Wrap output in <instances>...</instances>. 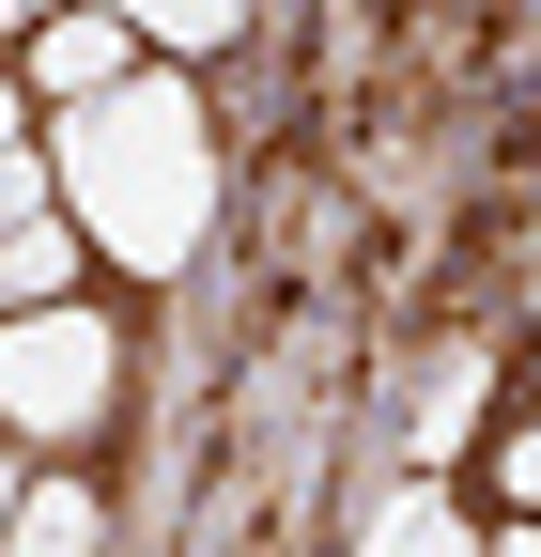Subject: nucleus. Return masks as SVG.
Instances as JSON below:
<instances>
[{
	"instance_id": "obj_1",
	"label": "nucleus",
	"mask_w": 541,
	"mask_h": 557,
	"mask_svg": "<svg viewBox=\"0 0 541 557\" xmlns=\"http://www.w3.org/2000/svg\"><path fill=\"white\" fill-rule=\"evenodd\" d=\"M47 171H62V218H78V248L171 278L201 248V218H217V156H201V94L171 78V62H140L109 109H62L47 124Z\"/></svg>"
},
{
	"instance_id": "obj_2",
	"label": "nucleus",
	"mask_w": 541,
	"mask_h": 557,
	"mask_svg": "<svg viewBox=\"0 0 541 557\" xmlns=\"http://www.w3.org/2000/svg\"><path fill=\"white\" fill-rule=\"evenodd\" d=\"M109 403H124L109 310H32V325H0V449H78Z\"/></svg>"
},
{
	"instance_id": "obj_3",
	"label": "nucleus",
	"mask_w": 541,
	"mask_h": 557,
	"mask_svg": "<svg viewBox=\"0 0 541 557\" xmlns=\"http://www.w3.org/2000/svg\"><path fill=\"white\" fill-rule=\"evenodd\" d=\"M140 78V16H32V109H109Z\"/></svg>"
},
{
	"instance_id": "obj_4",
	"label": "nucleus",
	"mask_w": 541,
	"mask_h": 557,
	"mask_svg": "<svg viewBox=\"0 0 541 557\" xmlns=\"http://www.w3.org/2000/svg\"><path fill=\"white\" fill-rule=\"evenodd\" d=\"M78 218H32L16 248H0V325H32V310H78Z\"/></svg>"
},
{
	"instance_id": "obj_5",
	"label": "nucleus",
	"mask_w": 541,
	"mask_h": 557,
	"mask_svg": "<svg viewBox=\"0 0 541 557\" xmlns=\"http://www.w3.org/2000/svg\"><path fill=\"white\" fill-rule=\"evenodd\" d=\"M356 557H495L480 527H464L433 480H402V496H372V527H356Z\"/></svg>"
},
{
	"instance_id": "obj_6",
	"label": "nucleus",
	"mask_w": 541,
	"mask_h": 557,
	"mask_svg": "<svg viewBox=\"0 0 541 557\" xmlns=\"http://www.w3.org/2000/svg\"><path fill=\"white\" fill-rule=\"evenodd\" d=\"M109 542V511L78 496V480H32V496H16V542H0V557H93Z\"/></svg>"
},
{
	"instance_id": "obj_7",
	"label": "nucleus",
	"mask_w": 541,
	"mask_h": 557,
	"mask_svg": "<svg viewBox=\"0 0 541 557\" xmlns=\"http://www.w3.org/2000/svg\"><path fill=\"white\" fill-rule=\"evenodd\" d=\"M248 16H232V0H140V62H171V78H186V62H217Z\"/></svg>"
},
{
	"instance_id": "obj_8",
	"label": "nucleus",
	"mask_w": 541,
	"mask_h": 557,
	"mask_svg": "<svg viewBox=\"0 0 541 557\" xmlns=\"http://www.w3.org/2000/svg\"><path fill=\"white\" fill-rule=\"evenodd\" d=\"M32 218H62V171L32 156V139H16V156H0V248H16Z\"/></svg>"
},
{
	"instance_id": "obj_9",
	"label": "nucleus",
	"mask_w": 541,
	"mask_h": 557,
	"mask_svg": "<svg viewBox=\"0 0 541 557\" xmlns=\"http://www.w3.org/2000/svg\"><path fill=\"white\" fill-rule=\"evenodd\" d=\"M464 434H480V357L433 387V418H418V480H433V449H464Z\"/></svg>"
},
{
	"instance_id": "obj_10",
	"label": "nucleus",
	"mask_w": 541,
	"mask_h": 557,
	"mask_svg": "<svg viewBox=\"0 0 541 557\" xmlns=\"http://www.w3.org/2000/svg\"><path fill=\"white\" fill-rule=\"evenodd\" d=\"M495 496H511V527H541V418L495 434Z\"/></svg>"
},
{
	"instance_id": "obj_11",
	"label": "nucleus",
	"mask_w": 541,
	"mask_h": 557,
	"mask_svg": "<svg viewBox=\"0 0 541 557\" xmlns=\"http://www.w3.org/2000/svg\"><path fill=\"white\" fill-rule=\"evenodd\" d=\"M16 496H32V465H16V449H0V542H16Z\"/></svg>"
},
{
	"instance_id": "obj_12",
	"label": "nucleus",
	"mask_w": 541,
	"mask_h": 557,
	"mask_svg": "<svg viewBox=\"0 0 541 557\" xmlns=\"http://www.w3.org/2000/svg\"><path fill=\"white\" fill-rule=\"evenodd\" d=\"M495 557H541V527H495Z\"/></svg>"
}]
</instances>
